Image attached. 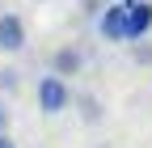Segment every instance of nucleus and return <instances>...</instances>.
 <instances>
[{"instance_id": "10", "label": "nucleus", "mask_w": 152, "mask_h": 148, "mask_svg": "<svg viewBox=\"0 0 152 148\" xmlns=\"http://www.w3.org/2000/svg\"><path fill=\"white\" fill-rule=\"evenodd\" d=\"M0 148H17V144H13V136H9V131H4V136H0Z\"/></svg>"}, {"instance_id": "5", "label": "nucleus", "mask_w": 152, "mask_h": 148, "mask_svg": "<svg viewBox=\"0 0 152 148\" xmlns=\"http://www.w3.org/2000/svg\"><path fill=\"white\" fill-rule=\"evenodd\" d=\"M80 64H85V55L76 51V47H59V51L51 55V68H55V76H59V81H64V76H76Z\"/></svg>"}, {"instance_id": "9", "label": "nucleus", "mask_w": 152, "mask_h": 148, "mask_svg": "<svg viewBox=\"0 0 152 148\" xmlns=\"http://www.w3.org/2000/svg\"><path fill=\"white\" fill-rule=\"evenodd\" d=\"M4 131H9V106L0 102V136H4Z\"/></svg>"}, {"instance_id": "4", "label": "nucleus", "mask_w": 152, "mask_h": 148, "mask_svg": "<svg viewBox=\"0 0 152 148\" xmlns=\"http://www.w3.org/2000/svg\"><path fill=\"white\" fill-rule=\"evenodd\" d=\"M123 4H127V0H123ZM123 21H127V38H144V34L152 30V4H148V0L127 4V17H123Z\"/></svg>"}, {"instance_id": "11", "label": "nucleus", "mask_w": 152, "mask_h": 148, "mask_svg": "<svg viewBox=\"0 0 152 148\" xmlns=\"http://www.w3.org/2000/svg\"><path fill=\"white\" fill-rule=\"evenodd\" d=\"M127 4H140V0H127Z\"/></svg>"}, {"instance_id": "6", "label": "nucleus", "mask_w": 152, "mask_h": 148, "mask_svg": "<svg viewBox=\"0 0 152 148\" xmlns=\"http://www.w3.org/2000/svg\"><path fill=\"white\" fill-rule=\"evenodd\" d=\"M76 102H80V119H85V123H97V119H102V110H97L93 97H76Z\"/></svg>"}, {"instance_id": "8", "label": "nucleus", "mask_w": 152, "mask_h": 148, "mask_svg": "<svg viewBox=\"0 0 152 148\" xmlns=\"http://www.w3.org/2000/svg\"><path fill=\"white\" fill-rule=\"evenodd\" d=\"M135 59L140 64H152V47H135Z\"/></svg>"}, {"instance_id": "3", "label": "nucleus", "mask_w": 152, "mask_h": 148, "mask_svg": "<svg viewBox=\"0 0 152 148\" xmlns=\"http://www.w3.org/2000/svg\"><path fill=\"white\" fill-rule=\"evenodd\" d=\"M26 47V21H21V17H17V13H4V17H0V51H21Z\"/></svg>"}, {"instance_id": "1", "label": "nucleus", "mask_w": 152, "mask_h": 148, "mask_svg": "<svg viewBox=\"0 0 152 148\" xmlns=\"http://www.w3.org/2000/svg\"><path fill=\"white\" fill-rule=\"evenodd\" d=\"M68 106H72L68 81H59V76H42L38 81V110H42V114H64Z\"/></svg>"}, {"instance_id": "2", "label": "nucleus", "mask_w": 152, "mask_h": 148, "mask_svg": "<svg viewBox=\"0 0 152 148\" xmlns=\"http://www.w3.org/2000/svg\"><path fill=\"white\" fill-rule=\"evenodd\" d=\"M123 17H127V4H123V0H114V4H106V13H102V34H106V38L110 42H127V21H123Z\"/></svg>"}, {"instance_id": "7", "label": "nucleus", "mask_w": 152, "mask_h": 148, "mask_svg": "<svg viewBox=\"0 0 152 148\" xmlns=\"http://www.w3.org/2000/svg\"><path fill=\"white\" fill-rule=\"evenodd\" d=\"M0 85H4L9 93H13V89H17V72H0Z\"/></svg>"}]
</instances>
